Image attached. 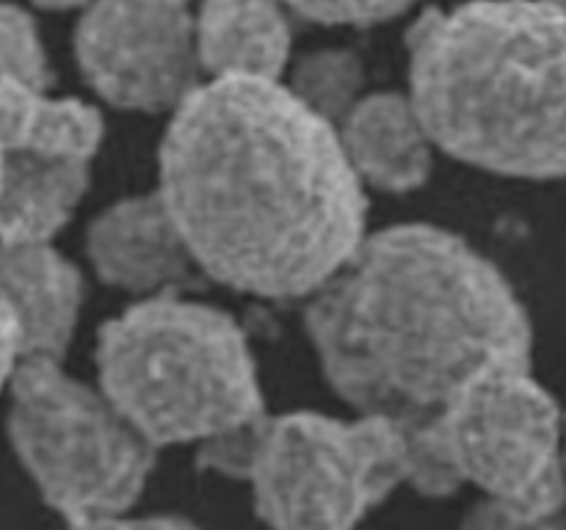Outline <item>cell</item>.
Masks as SVG:
<instances>
[{"label": "cell", "instance_id": "obj_1", "mask_svg": "<svg viewBox=\"0 0 566 530\" xmlns=\"http://www.w3.org/2000/svg\"><path fill=\"white\" fill-rule=\"evenodd\" d=\"M158 174L205 276L249 296H313L365 237L340 132L280 81L199 83L171 114Z\"/></svg>", "mask_w": 566, "mask_h": 530}, {"label": "cell", "instance_id": "obj_2", "mask_svg": "<svg viewBox=\"0 0 566 530\" xmlns=\"http://www.w3.org/2000/svg\"><path fill=\"white\" fill-rule=\"evenodd\" d=\"M304 326L332 390L420 434L479 370L531 359L534 329L506 276L434 224L365 235L310 296Z\"/></svg>", "mask_w": 566, "mask_h": 530}, {"label": "cell", "instance_id": "obj_3", "mask_svg": "<svg viewBox=\"0 0 566 530\" xmlns=\"http://www.w3.org/2000/svg\"><path fill=\"white\" fill-rule=\"evenodd\" d=\"M409 94L442 152L503 177H566V11L551 0L429 9Z\"/></svg>", "mask_w": 566, "mask_h": 530}, {"label": "cell", "instance_id": "obj_4", "mask_svg": "<svg viewBox=\"0 0 566 530\" xmlns=\"http://www.w3.org/2000/svg\"><path fill=\"white\" fill-rule=\"evenodd\" d=\"M99 390L155 447L205 442L265 414L235 318L180 293L147 296L97 335Z\"/></svg>", "mask_w": 566, "mask_h": 530}, {"label": "cell", "instance_id": "obj_5", "mask_svg": "<svg viewBox=\"0 0 566 530\" xmlns=\"http://www.w3.org/2000/svg\"><path fill=\"white\" fill-rule=\"evenodd\" d=\"M409 484L448 497L462 484L484 491L470 528H528L566 508V451L558 403L531 373V359H497L409 436Z\"/></svg>", "mask_w": 566, "mask_h": 530}, {"label": "cell", "instance_id": "obj_6", "mask_svg": "<svg viewBox=\"0 0 566 530\" xmlns=\"http://www.w3.org/2000/svg\"><path fill=\"white\" fill-rule=\"evenodd\" d=\"M3 381L11 447L53 511L105 528L136 506L158 447L103 390L72 379L59 359H25Z\"/></svg>", "mask_w": 566, "mask_h": 530}, {"label": "cell", "instance_id": "obj_7", "mask_svg": "<svg viewBox=\"0 0 566 530\" xmlns=\"http://www.w3.org/2000/svg\"><path fill=\"white\" fill-rule=\"evenodd\" d=\"M412 451L396 420L293 412L265 420L254 458V511L276 528H348L409 484Z\"/></svg>", "mask_w": 566, "mask_h": 530}, {"label": "cell", "instance_id": "obj_8", "mask_svg": "<svg viewBox=\"0 0 566 530\" xmlns=\"http://www.w3.org/2000/svg\"><path fill=\"white\" fill-rule=\"evenodd\" d=\"M81 75L125 110H177L199 86L191 0H88L75 28Z\"/></svg>", "mask_w": 566, "mask_h": 530}, {"label": "cell", "instance_id": "obj_9", "mask_svg": "<svg viewBox=\"0 0 566 530\" xmlns=\"http://www.w3.org/2000/svg\"><path fill=\"white\" fill-rule=\"evenodd\" d=\"M86 254L99 279L138 296L193 290L205 279L160 191L105 208L86 230Z\"/></svg>", "mask_w": 566, "mask_h": 530}, {"label": "cell", "instance_id": "obj_10", "mask_svg": "<svg viewBox=\"0 0 566 530\" xmlns=\"http://www.w3.org/2000/svg\"><path fill=\"white\" fill-rule=\"evenodd\" d=\"M3 379L25 359H64L83 304V276L50 243H3Z\"/></svg>", "mask_w": 566, "mask_h": 530}, {"label": "cell", "instance_id": "obj_11", "mask_svg": "<svg viewBox=\"0 0 566 530\" xmlns=\"http://www.w3.org/2000/svg\"><path fill=\"white\" fill-rule=\"evenodd\" d=\"M337 132L348 163L368 186L403 193L429 180L437 144L412 94H365L337 125Z\"/></svg>", "mask_w": 566, "mask_h": 530}, {"label": "cell", "instance_id": "obj_12", "mask_svg": "<svg viewBox=\"0 0 566 530\" xmlns=\"http://www.w3.org/2000/svg\"><path fill=\"white\" fill-rule=\"evenodd\" d=\"M197 50L210 77L280 81L291 59L285 0H202Z\"/></svg>", "mask_w": 566, "mask_h": 530}, {"label": "cell", "instance_id": "obj_13", "mask_svg": "<svg viewBox=\"0 0 566 530\" xmlns=\"http://www.w3.org/2000/svg\"><path fill=\"white\" fill-rule=\"evenodd\" d=\"M92 182V160L3 149V243H50Z\"/></svg>", "mask_w": 566, "mask_h": 530}, {"label": "cell", "instance_id": "obj_14", "mask_svg": "<svg viewBox=\"0 0 566 530\" xmlns=\"http://www.w3.org/2000/svg\"><path fill=\"white\" fill-rule=\"evenodd\" d=\"M3 149L92 160L103 144V116L81 99H53L48 88L3 77Z\"/></svg>", "mask_w": 566, "mask_h": 530}, {"label": "cell", "instance_id": "obj_15", "mask_svg": "<svg viewBox=\"0 0 566 530\" xmlns=\"http://www.w3.org/2000/svg\"><path fill=\"white\" fill-rule=\"evenodd\" d=\"M287 86L307 108L337 127L365 97L363 59L352 50H318L298 59Z\"/></svg>", "mask_w": 566, "mask_h": 530}, {"label": "cell", "instance_id": "obj_16", "mask_svg": "<svg viewBox=\"0 0 566 530\" xmlns=\"http://www.w3.org/2000/svg\"><path fill=\"white\" fill-rule=\"evenodd\" d=\"M0 59H3V77L11 81L36 88H48L53 81L36 22L14 3H6L0 17Z\"/></svg>", "mask_w": 566, "mask_h": 530}, {"label": "cell", "instance_id": "obj_17", "mask_svg": "<svg viewBox=\"0 0 566 530\" xmlns=\"http://www.w3.org/2000/svg\"><path fill=\"white\" fill-rule=\"evenodd\" d=\"M265 420H269V414H260V417L249 420V423L232 425V428L199 442V453H197L199 467L213 469V473L227 475V478L249 480V475H252V467H254V458H258L260 442H263Z\"/></svg>", "mask_w": 566, "mask_h": 530}, {"label": "cell", "instance_id": "obj_18", "mask_svg": "<svg viewBox=\"0 0 566 530\" xmlns=\"http://www.w3.org/2000/svg\"><path fill=\"white\" fill-rule=\"evenodd\" d=\"M418 0H285L287 9L321 25H376L403 14Z\"/></svg>", "mask_w": 566, "mask_h": 530}, {"label": "cell", "instance_id": "obj_19", "mask_svg": "<svg viewBox=\"0 0 566 530\" xmlns=\"http://www.w3.org/2000/svg\"><path fill=\"white\" fill-rule=\"evenodd\" d=\"M36 6H44V9H75V6L88 3V0H33Z\"/></svg>", "mask_w": 566, "mask_h": 530}, {"label": "cell", "instance_id": "obj_20", "mask_svg": "<svg viewBox=\"0 0 566 530\" xmlns=\"http://www.w3.org/2000/svg\"><path fill=\"white\" fill-rule=\"evenodd\" d=\"M551 3H556L558 9H564V11H566V0H551Z\"/></svg>", "mask_w": 566, "mask_h": 530}, {"label": "cell", "instance_id": "obj_21", "mask_svg": "<svg viewBox=\"0 0 566 530\" xmlns=\"http://www.w3.org/2000/svg\"><path fill=\"white\" fill-rule=\"evenodd\" d=\"M564 464H566V456H564Z\"/></svg>", "mask_w": 566, "mask_h": 530}]
</instances>
